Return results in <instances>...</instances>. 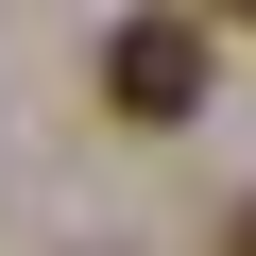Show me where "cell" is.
I'll list each match as a JSON object with an SVG mask.
<instances>
[{
  "label": "cell",
  "instance_id": "obj_1",
  "mask_svg": "<svg viewBox=\"0 0 256 256\" xmlns=\"http://www.w3.org/2000/svg\"><path fill=\"white\" fill-rule=\"evenodd\" d=\"M102 102L137 120V137L205 120V18H120V34H102Z\"/></svg>",
  "mask_w": 256,
  "mask_h": 256
},
{
  "label": "cell",
  "instance_id": "obj_3",
  "mask_svg": "<svg viewBox=\"0 0 256 256\" xmlns=\"http://www.w3.org/2000/svg\"><path fill=\"white\" fill-rule=\"evenodd\" d=\"M205 18H239V34H256V0H205Z\"/></svg>",
  "mask_w": 256,
  "mask_h": 256
},
{
  "label": "cell",
  "instance_id": "obj_2",
  "mask_svg": "<svg viewBox=\"0 0 256 256\" xmlns=\"http://www.w3.org/2000/svg\"><path fill=\"white\" fill-rule=\"evenodd\" d=\"M222 256H256V188H239V205H222Z\"/></svg>",
  "mask_w": 256,
  "mask_h": 256
}]
</instances>
